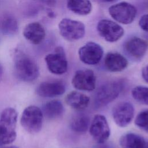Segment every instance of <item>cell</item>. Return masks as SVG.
Returning a JSON list of instances; mask_svg holds the SVG:
<instances>
[{
	"mask_svg": "<svg viewBox=\"0 0 148 148\" xmlns=\"http://www.w3.org/2000/svg\"><path fill=\"white\" fill-rule=\"evenodd\" d=\"M13 59L15 74L20 80L32 82L38 77L39 66L30 56L19 49H16L13 52Z\"/></svg>",
	"mask_w": 148,
	"mask_h": 148,
	"instance_id": "cell-1",
	"label": "cell"
},
{
	"mask_svg": "<svg viewBox=\"0 0 148 148\" xmlns=\"http://www.w3.org/2000/svg\"><path fill=\"white\" fill-rule=\"evenodd\" d=\"M18 113L13 108L4 109L0 115V146L12 143L16 139Z\"/></svg>",
	"mask_w": 148,
	"mask_h": 148,
	"instance_id": "cell-2",
	"label": "cell"
},
{
	"mask_svg": "<svg viewBox=\"0 0 148 148\" xmlns=\"http://www.w3.org/2000/svg\"><path fill=\"white\" fill-rule=\"evenodd\" d=\"M124 87L122 80H114L101 85L97 91L94 103L97 107L106 106L116 99Z\"/></svg>",
	"mask_w": 148,
	"mask_h": 148,
	"instance_id": "cell-3",
	"label": "cell"
},
{
	"mask_svg": "<svg viewBox=\"0 0 148 148\" xmlns=\"http://www.w3.org/2000/svg\"><path fill=\"white\" fill-rule=\"evenodd\" d=\"M43 120V114L42 109L36 106L30 105L23 112L20 123L27 132L35 134L41 130Z\"/></svg>",
	"mask_w": 148,
	"mask_h": 148,
	"instance_id": "cell-4",
	"label": "cell"
},
{
	"mask_svg": "<svg viewBox=\"0 0 148 148\" xmlns=\"http://www.w3.org/2000/svg\"><path fill=\"white\" fill-rule=\"evenodd\" d=\"M58 30L64 39L71 42L82 38L86 32L85 25L82 22L68 18L60 21Z\"/></svg>",
	"mask_w": 148,
	"mask_h": 148,
	"instance_id": "cell-5",
	"label": "cell"
},
{
	"mask_svg": "<svg viewBox=\"0 0 148 148\" xmlns=\"http://www.w3.org/2000/svg\"><path fill=\"white\" fill-rule=\"evenodd\" d=\"M109 13L117 22L123 24H129L134 20L137 10L133 5L128 2H121L110 6Z\"/></svg>",
	"mask_w": 148,
	"mask_h": 148,
	"instance_id": "cell-6",
	"label": "cell"
},
{
	"mask_svg": "<svg viewBox=\"0 0 148 148\" xmlns=\"http://www.w3.org/2000/svg\"><path fill=\"white\" fill-rule=\"evenodd\" d=\"M45 60L49 71L55 75L65 73L68 69V61L64 49L57 47L54 53L46 56Z\"/></svg>",
	"mask_w": 148,
	"mask_h": 148,
	"instance_id": "cell-7",
	"label": "cell"
},
{
	"mask_svg": "<svg viewBox=\"0 0 148 148\" xmlns=\"http://www.w3.org/2000/svg\"><path fill=\"white\" fill-rule=\"evenodd\" d=\"M97 29L99 35L109 42L119 40L124 34V30L121 25L108 19L101 20L98 23Z\"/></svg>",
	"mask_w": 148,
	"mask_h": 148,
	"instance_id": "cell-8",
	"label": "cell"
},
{
	"mask_svg": "<svg viewBox=\"0 0 148 148\" xmlns=\"http://www.w3.org/2000/svg\"><path fill=\"white\" fill-rule=\"evenodd\" d=\"M90 134L98 143H103L110 135L109 125L106 117L102 114H96L90 124Z\"/></svg>",
	"mask_w": 148,
	"mask_h": 148,
	"instance_id": "cell-9",
	"label": "cell"
},
{
	"mask_svg": "<svg viewBox=\"0 0 148 148\" xmlns=\"http://www.w3.org/2000/svg\"><path fill=\"white\" fill-rule=\"evenodd\" d=\"M80 60L87 65H95L101 60L103 50L98 43L88 42L82 46L78 51Z\"/></svg>",
	"mask_w": 148,
	"mask_h": 148,
	"instance_id": "cell-10",
	"label": "cell"
},
{
	"mask_svg": "<svg viewBox=\"0 0 148 148\" xmlns=\"http://www.w3.org/2000/svg\"><path fill=\"white\" fill-rule=\"evenodd\" d=\"M133 105L127 101L120 102L112 109V117L115 123L120 127L127 126L134 116Z\"/></svg>",
	"mask_w": 148,
	"mask_h": 148,
	"instance_id": "cell-11",
	"label": "cell"
},
{
	"mask_svg": "<svg viewBox=\"0 0 148 148\" xmlns=\"http://www.w3.org/2000/svg\"><path fill=\"white\" fill-rule=\"evenodd\" d=\"M72 84L76 90L86 91L94 90L96 86V77L91 69L76 71L72 79Z\"/></svg>",
	"mask_w": 148,
	"mask_h": 148,
	"instance_id": "cell-12",
	"label": "cell"
},
{
	"mask_svg": "<svg viewBox=\"0 0 148 148\" xmlns=\"http://www.w3.org/2000/svg\"><path fill=\"white\" fill-rule=\"evenodd\" d=\"M66 90L64 82L60 80L43 82L39 84L36 89V94L43 98H52L60 96Z\"/></svg>",
	"mask_w": 148,
	"mask_h": 148,
	"instance_id": "cell-13",
	"label": "cell"
},
{
	"mask_svg": "<svg viewBox=\"0 0 148 148\" xmlns=\"http://www.w3.org/2000/svg\"><path fill=\"white\" fill-rule=\"evenodd\" d=\"M124 48L130 56L140 59L145 55L148 49V43L142 38L135 36L125 42Z\"/></svg>",
	"mask_w": 148,
	"mask_h": 148,
	"instance_id": "cell-14",
	"label": "cell"
},
{
	"mask_svg": "<svg viewBox=\"0 0 148 148\" xmlns=\"http://www.w3.org/2000/svg\"><path fill=\"white\" fill-rule=\"evenodd\" d=\"M23 35L30 43L38 45L44 40L46 32L43 26L38 22H32L25 25Z\"/></svg>",
	"mask_w": 148,
	"mask_h": 148,
	"instance_id": "cell-15",
	"label": "cell"
},
{
	"mask_svg": "<svg viewBox=\"0 0 148 148\" xmlns=\"http://www.w3.org/2000/svg\"><path fill=\"white\" fill-rule=\"evenodd\" d=\"M104 65L106 69L110 72H121L127 67L128 61L119 53L110 52L105 57Z\"/></svg>",
	"mask_w": 148,
	"mask_h": 148,
	"instance_id": "cell-16",
	"label": "cell"
},
{
	"mask_svg": "<svg viewBox=\"0 0 148 148\" xmlns=\"http://www.w3.org/2000/svg\"><path fill=\"white\" fill-rule=\"evenodd\" d=\"M119 143L122 148H148V139L132 132L121 136Z\"/></svg>",
	"mask_w": 148,
	"mask_h": 148,
	"instance_id": "cell-17",
	"label": "cell"
},
{
	"mask_svg": "<svg viewBox=\"0 0 148 148\" xmlns=\"http://www.w3.org/2000/svg\"><path fill=\"white\" fill-rule=\"evenodd\" d=\"M65 99V102L70 107L76 110H83L86 108L90 102V98L87 95L77 91L68 93Z\"/></svg>",
	"mask_w": 148,
	"mask_h": 148,
	"instance_id": "cell-18",
	"label": "cell"
},
{
	"mask_svg": "<svg viewBox=\"0 0 148 148\" xmlns=\"http://www.w3.org/2000/svg\"><path fill=\"white\" fill-rule=\"evenodd\" d=\"M43 117L53 120L60 117L64 112V105L58 100H52L46 103L42 107Z\"/></svg>",
	"mask_w": 148,
	"mask_h": 148,
	"instance_id": "cell-19",
	"label": "cell"
},
{
	"mask_svg": "<svg viewBox=\"0 0 148 148\" xmlns=\"http://www.w3.org/2000/svg\"><path fill=\"white\" fill-rule=\"evenodd\" d=\"M66 6L73 13L85 16L92 10V4L90 0H67Z\"/></svg>",
	"mask_w": 148,
	"mask_h": 148,
	"instance_id": "cell-20",
	"label": "cell"
},
{
	"mask_svg": "<svg viewBox=\"0 0 148 148\" xmlns=\"http://www.w3.org/2000/svg\"><path fill=\"white\" fill-rule=\"evenodd\" d=\"M90 119L84 114H79L74 116L70 122V128L77 133H84L90 127Z\"/></svg>",
	"mask_w": 148,
	"mask_h": 148,
	"instance_id": "cell-21",
	"label": "cell"
},
{
	"mask_svg": "<svg viewBox=\"0 0 148 148\" xmlns=\"http://www.w3.org/2000/svg\"><path fill=\"white\" fill-rule=\"evenodd\" d=\"M18 30L17 20L12 16H5L0 21V31L4 35H13Z\"/></svg>",
	"mask_w": 148,
	"mask_h": 148,
	"instance_id": "cell-22",
	"label": "cell"
},
{
	"mask_svg": "<svg viewBox=\"0 0 148 148\" xmlns=\"http://www.w3.org/2000/svg\"><path fill=\"white\" fill-rule=\"evenodd\" d=\"M131 95L138 102L142 105H148V87L136 86L132 88Z\"/></svg>",
	"mask_w": 148,
	"mask_h": 148,
	"instance_id": "cell-23",
	"label": "cell"
},
{
	"mask_svg": "<svg viewBox=\"0 0 148 148\" xmlns=\"http://www.w3.org/2000/svg\"><path fill=\"white\" fill-rule=\"evenodd\" d=\"M134 122L138 127L148 131V109L140 112L135 119Z\"/></svg>",
	"mask_w": 148,
	"mask_h": 148,
	"instance_id": "cell-24",
	"label": "cell"
},
{
	"mask_svg": "<svg viewBox=\"0 0 148 148\" xmlns=\"http://www.w3.org/2000/svg\"><path fill=\"white\" fill-rule=\"evenodd\" d=\"M139 25L143 31L148 32V13L143 15L139 21Z\"/></svg>",
	"mask_w": 148,
	"mask_h": 148,
	"instance_id": "cell-25",
	"label": "cell"
},
{
	"mask_svg": "<svg viewBox=\"0 0 148 148\" xmlns=\"http://www.w3.org/2000/svg\"><path fill=\"white\" fill-rule=\"evenodd\" d=\"M142 76L143 80L148 83V64H147L142 70Z\"/></svg>",
	"mask_w": 148,
	"mask_h": 148,
	"instance_id": "cell-26",
	"label": "cell"
},
{
	"mask_svg": "<svg viewBox=\"0 0 148 148\" xmlns=\"http://www.w3.org/2000/svg\"><path fill=\"white\" fill-rule=\"evenodd\" d=\"M49 6H53L56 3V0H39Z\"/></svg>",
	"mask_w": 148,
	"mask_h": 148,
	"instance_id": "cell-27",
	"label": "cell"
},
{
	"mask_svg": "<svg viewBox=\"0 0 148 148\" xmlns=\"http://www.w3.org/2000/svg\"><path fill=\"white\" fill-rule=\"evenodd\" d=\"M3 76V68L1 63L0 62V80L2 78Z\"/></svg>",
	"mask_w": 148,
	"mask_h": 148,
	"instance_id": "cell-28",
	"label": "cell"
},
{
	"mask_svg": "<svg viewBox=\"0 0 148 148\" xmlns=\"http://www.w3.org/2000/svg\"><path fill=\"white\" fill-rule=\"evenodd\" d=\"M116 0H100V1H102L103 2H112Z\"/></svg>",
	"mask_w": 148,
	"mask_h": 148,
	"instance_id": "cell-29",
	"label": "cell"
},
{
	"mask_svg": "<svg viewBox=\"0 0 148 148\" xmlns=\"http://www.w3.org/2000/svg\"><path fill=\"white\" fill-rule=\"evenodd\" d=\"M2 148H18V147L15 146H5Z\"/></svg>",
	"mask_w": 148,
	"mask_h": 148,
	"instance_id": "cell-30",
	"label": "cell"
},
{
	"mask_svg": "<svg viewBox=\"0 0 148 148\" xmlns=\"http://www.w3.org/2000/svg\"><path fill=\"white\" fill-rule=\"evenodd\" d=\"M147 6H148V1H147Z\"/></svg>",
	"mask_w": 148,
	"mask_h": 148,
	"instance_id": "cell-31",
	"label": "cell"
}]
</instances>
